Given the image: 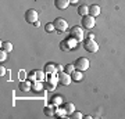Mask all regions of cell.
<instances>
[{"label": "cell", "mask_w": 125, "mask_h": 119, "mask_svg": "<svg viewBox=\"0 0 125 119\" xmlns=\"http://www.w3.org/2000/svg\"><path fill=\"white\" fill-rule=\"evenodd\" d=\"M45 31H46V32H53V31H56V28H54V24H53V22L46 24V25H45Z\"/></svg>", "instance_id": "cell-21"}, {"label": "cell", "mask_w": 125, "mask_h": 119, "mask_svg": "<svg viewBox=\"0 0 125 119\" xmlns=\"http://www.w3.org/2000/svg\"><path fill=\"white\" fill-rule=\"evenodd\" d=\"M78 3V0H71V4H76Z\"/></svg>", "instance_id": "cell-28"}, {"label": "cell", "mask_w": 125, "mask_h": 119, "mask_svg": "<svg viewBox=\"0 0 125 119\" xmlns=\"http://www.w3.org/2000/svg\"><path fill=\"white\" fill-rule=\"evenodd\" d=\"M74 65H75V69L83 72V71H86L89 68V60L85 57H79V58H76V61L74 62Z\"/></svg>", "instance_id": "cell-2"}, {"label": "cell", "mask_w": 125, "mask_h": 119, "mask_svg": "<svg viewBox=\"0 0 125 119\" xmlns=\"http://www.w3.org/2000/svg\"><path fill=\"white\" fill-rule=\"evenodd\" d=\"M74 71H75V65H74V64H68V65L64 66V72H67V73H70V75H71Z\"/></svg>", "instance_id": "cell-18"}, {"label": "cell", "mask_w": 125, "mask_h": 119, "mask_svg": "<svg viewBox=\"0 0 125 119\" xmlns=\"http://www.w3.org/2000/svg\"><path fill=\"white\" fill-rule=\"evenodd\" d=\"M94 17H92L90 14L85 15V17H82V27L85 28V29H92L94 27Z\"/></svg>", "instance_id": "cell-6"}, {"label": "cell", "mask_w": 125, "mask_h": 119, "mask_svg": "<svg viewBox=\"0 0 125 119\" xmlns=\"http://www.w3.org/2000/svg\"><path fill=\"white\" fill-rule=\"evenodd\" d=\"M1 49L4 50V51H7V53H10L13 50V44L10 43V42H3L1 43Z\"/></svg>", "instance_id": "cell-16"}, {"label": "cell", "mask_w": 125, "mask_h": 119, "mask_svg": "<svg viewBox=\"0 0 125 119\" xmlns=\"http://www.w3.org/2000/svg\"><path fill=\"white\" fill-rule=\"evenodd\" d=\"M65 114H67L65 110H58V108H57V111H56V115H57V116H64Z\"/></svg>", "instance_id": "cell-25"}, {"label": "cell", "mask_w": 125, "mask_h": 119, "mask_svg": "<svg viewBox=\"0 0 125 119\" xmlns=\"http://www.w3.org/2000/svg\"><path fill=\"white\" fill-rule=\"evenodd\" d=\"M32 89V84H31V82L29 80H25V82H21L20 83V90H22V92H28V90H31Z\"/></svg>", "instance_id": "cell-14"}, {"label": "cell", "mask_w": 125, "mask_h": 119, "mask_svg": "<svg viewBox=\"0 0 125 119\" xmlns=\"http://www.w3.org/2000/svg\"><path fill=\"white\" fill-rule=\"evenodd\" d=\"M70 36H72L76 42H81V40H83L85 33H83V31H82L81 27H72L71 29H70Z\"/></svg>", "instance_id": "cell-4"}, {"label": "cell", "mask_w": 125, "mask_h": 119, "mask_svg": "<svg viewBox=\"0 0 125 119\" xmlns=\"http://www.w3.org/2000/svg\"><path fill=\"white\" fill-rule=\"evenodd\" d=\"M71 78H72V80H75V82H81V80L83 79V75H82V71L75 69V71H74V72L71 73Z\"/></svg>", "instance_id": "cell-11"}, {"label": "cell", "mask_w": 125, "mask_h": 119, "mask_svg": "<svg viewBox=\"0 0 125 119\" xmlns=\"http://www.w3.org/2000/svg\"><path fill=\"white\" fill-rule=\"evenodd\" d=\"M78 14H79L81 17H85V15H88L89 14V6L86 4H82L78 7Z\"/></svg>", "instance_id": "cell-12"}, {"label": "cell", "mask_w": 125, "mask_h": 119, "mask_svg": "<svg viewBox=\"0 0 125 119\" xmlns=\"http://www.w3.org/2000/svg\"><path fill=\"white\" fill-rule=\"evenodd\" d=\"M76 43H78V42H76V40L72 37V36H70L68 39L62 40L60 47H61L62 51H70V50H74V49L76 47Z\"/></svg>", "instance_id": "cell-1"}, {"label": "cell", "mask_w": 125, "mask_h": 119, "mask_svg": "<svg viewBox=\"0 0 125 119\" xmlns=\"http://www.w3.org/2000/svg\"><path fill=\"white\" fill-rule=\"evenodd\" d=\"M7 60V51H4V50L1 49L0 50V61L3 62V61H6Z\"/></svg>", "instance_id": "cell-23"}, {"label": "cell", "mask_w": 125, "mask_h": 119, "mask_svg": "<svg viewBox=\"0 0 125 119\" xmlns=\"http://www.w3.org/2000/svg\"><path fill=\"white\" fill-rule=\"evenodd\" d=\"M53 24H54L56 31H58V32H65L68 29V22L64 18H56Z\"/></svg>", "instance_id": "cell-5"}, {"label": "cell", "mask_w": 125, "mask_h": 119, "mask_svg": "<svg viewBox=\"0 0 125 119\" xmlns=\"http://www.w3.org/2000/svg\"><path fill=\"white\" fill-rule=\"evenodd\" d=\"M32 90H33V92H40V90H42V83H40V80L32 83Z\"/></svg>", "instance_id": "cell-19"}, {"label": "cell", "mask_w": 125, "mask_h": 119, "mask_svg": "<svg viewBox=\"0 0 125 119\" xmlns=\"http://www.w3.org/2000/svg\"><path fill=\"white\" fill-rule=\"evenodd\" d=\"M64 110H65V112L70 115L75 111V105H74L72 102H65V104H64Z\"/></svg>", "instance_id": "cell-15"}, {"label": "cell", "mask_w": 125, "mask_h": 119, "mask_svg": "<svg viewBox=\"0 0 125 119\" xmlns=\"http://www.w3.org/2000/svg\"><path fill=\"white\" fill-rule=\"evenodd\" d=\"M45 114L47 115V116H53L56 112H53V110H52L50 107H46V108H45Z\"/></svg>", "instance_id": "cell-24"}, {"label": "cell", "mask_w": 125, "mask_h": 119, "mask_svg": "<svg viewBox=\"0 0 125 119\" xmlns=\"http://www.w3.org/2000/svg\"><path fill=\"white\" fill-rule=\"evenodd\" d=\"M83 47L89 53H97L99 51V44L94 42V39H86L83 42Z\"/></svg>", "instance_id": "cell-3"}, {"label": "cell", "mask_w": 125, "mask_h": 119, "mask_svg": "<svg viewBox=\"0 0 125 119\" xmlns=\"http://www.w3.org/2000/svg\"><path fill=\"white\" fill-rule=\"evenodd\" d=\"M52 102H53L54 105H60L62 102V97L61 96H54V97L52 98Z\"/></svg>", "instance_id": "cell-20"}, {"label": "cell", "mask_w": 125, "mask_h": 119, "mask_svg": "<svg viewBox=\"0 0 125 119\" xmlns=\"http://www.w3.org/2000/svg\"><path fill=\"white\" fill-rule=\"evenodd\" d=\"M70 3H71V0H54V6L58 10H65L70 6Z\"/></svg>", "instance_id": "cell-10"}, {"label": "cell", "mask_w": 125, "mask_h": 119, "mask_svg": "<svg viewBox=\"0 0 125 119\" xmlns=\"http://www.w3.org/2000/svg\"><path fill=\"white\" fill-rule=\"evenodd\" d=\"M71 75L70 73H67V72H60L58 73V82L62 84V86H68V84L71 83Z\"/></svg>", "instance_id": "cell-8"}, {"label": "cell", "mask_w": 125, "mask_h": 119, "mask_svg": "<svg viewBox=\"0 0 125 119\" xmlns=\"http://www.w3.org/2000/svg\"><path fill=\"white\" fill-rule=\"evenodd\" d=\"M46 72H49V73H53L57 71V65H53V64H46Z\"/></svg>", "instance_id": "cell-17"}, {"label": "cell", "mask_w": 125, "mask_h": 119, "mask_svg": "<svg viewBox=\"0 0 125 119\" xmlns=\"http://www.w3.org/2000/svg\"><path fill=\"white\" fill-rule=\"evenodd\" d=\"M4 72H6V69L3 68V66H1V69H0V75L3 76V75H4Z\"/></svg>", "instance_id": "cell-26"}, {"label": "cell", "mask_w": 125, "mask_h": 119, "mask_svg": "<svg viewBox=\"0 0 125 119\" xmlns=\"http://www.w3.org/2000/svg\"><path fill=\"white\" fill-rule=\"evenodd\" d=\"M46 76H45V72L43 71H32L31 75H29V79L31 80H43Z\"/></svg>", "instance_id": "cell-9"}, {"label": "cell", "mask_w": 125, "mask_h": 119, "mask_svg": "<svg viewBox=\"0 0 125 119\" xmlns=\"http://www.w3.org/2000/svg\"><path fill=\"white\" fill-rule=\"evenodd\" d=\"M88 39H94V36H93V33H89V35H88Z\"/></svg>", "instance_id": "cell-27"}, {"label": "cell", "mask_w": 125, "mask_h": 119, "mask_svg": "<svg viewBox=\"0 0 125 119\" xmlns=\"http://www.w3.org/2000/svg\"><path fill=\"white\" fill-rule=\"evenodd\" d=\"M70 118H71V119H81V118H82V114H81V112H75V111H74L72 114H70Z\"/></svg>", "instance_id": "cell-22"}, {"label": "cell", "mask_w": 125, "mask_h": 119, "mask_svg": "<svg viewBox=\"0 0 125 119\" xmlns=\"http://www.w3.org/2000/svg\"><path fill=\"white\" fill-rule=\"evenodd\" d=\"M89 14L92 17H97L99 14H100V7L97 4H92L89 7Z\"/></svg>", "instance_id": "cell-13"}, {"label": "cell", "mask_w": 125, "mask_h": 119, "mask_svg": "<svg viewBox=\"0 0 125 119\" xmlns=\"http://www.w3.org/2000/svg\"><path fill=\"white\" fill-rule=\"evenodd\" d=\"M25 21L29 22V24H35V22H38V11L33 9L28 10L27 13H25Z\"/></svg>", "instance_id": "cell-7"}]
</instances>
